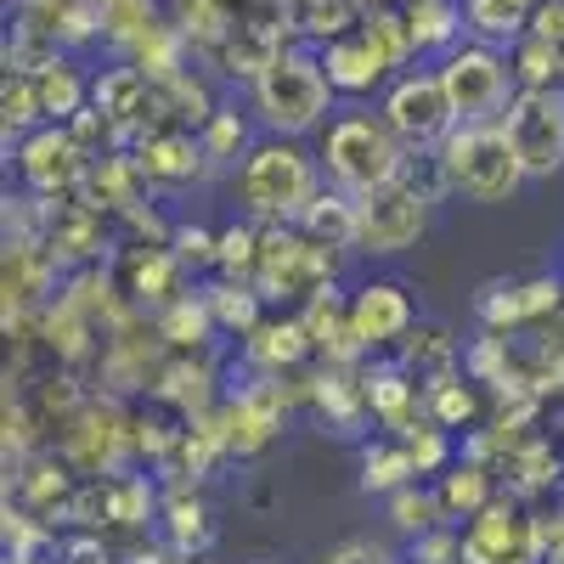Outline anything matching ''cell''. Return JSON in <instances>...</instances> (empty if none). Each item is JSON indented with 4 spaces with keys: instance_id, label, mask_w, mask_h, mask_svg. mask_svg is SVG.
<instances>
[{
    "instance_id": "1",
    "label": "cell",
    "mask_w": 564,
    "mask_h": 564,
    "mask_svg": "<svg viewBox=\"0 0 564 564\" xmlns=\"http://www.w3.org/2000/svg\"><path fill=\"white\" fill-rule=\"evenodd\" d=\"M243 220L260 226H300L305 209L322 198V159L294 135H260L249 159L231 175Z\"/></svg>"
},
{
    "instance_id": "2",
    "label": "cell",
    "mask_w": 564,
    "mask_h": 564,
    "mask_svg": "<svg viewBox=\"0 0 564 564\" xmlns=\"http://www.w3.org/2000/svg\"><path fill=\"white\" fill-rule=\"evenodd\" d=\"M334 97L339 90H334V79H327V68H322V52L305 45V40L282 45L276 63L249 85V108H254L260 130L265 135H294V141L327 130V119H334Z\"/></svg>"
},
{
    "instance_id": "3",
    "label": "cell",
    "mask_w": 564,
    "mask_h": 564,
    "mask_svg": "<svg viewBox=\"0 0 564 564\" xmlns=\"http://www.w3.org/2000/svg\"><path fill=\"white\" fill-rule=\"evenodd\" d=\"M316 159H322L327 186H339L350 198L384 193V186H395L412 164V153L395 141V130L379 113H361V108L327 119V130L316 135Z\"/></svg>"
},
{
    "instance_id": "4",
    "label": "cell",
    "mask_w": 564,
    "mask_h": 564,
    "mask_svg": "<svg viewBox=\"0 0 564 564\" xmlns=\"http://www.w3.org/2000/svg\"><path fill=\"white\" fill-rule=\"evenodd\" d=\"M435 164H441L446 193H457V198H468V204H508V198L531 181L525 164L513 159L502 124H457V130L441 141Z\"/></svg>"
},
{
    "instance_id": "5",
    "label": "cell",
    "mask_w": 564,
    "mask_h": 564,
    "mask_svg": "<svg viewBox=\"0 0 564 564\" xmlns=\"http://www.w3.org/2000/svg\"><path fill=\"white\" fill-rule=\"evenodd\" d=\"M441 193H446L441 175L417 186V175L406 164V175L395 186H384V193H372V198H356V254H367V260L406 254L423 231H430V209H435Z\"/></svg>"
},
{
    "instance_id": "6",
    "label": "cell",
    "mask_w": 564,
    "mask_h": 564,
    "mask_svg": "<svg viewBox=\"0 0 564 564\" xmlns=\"http://www.w3.org/2000/svg\"><path fill=\"white\" fill-rule=\"evenodd\" d=\"M446 97L457 108V124H497L508 113V102L520 97V79H513V57L497 45L463 40L435 63Z\"/></svg>"
},
{
    "instance_id": "7",
    "label": "cell",
    "mask_w": 564,
    "mask_h": 564,
    "mask_svg": "<svg viewBox=\"0 0 564 564\" xmlns=\"http://www.w3.org/2000/svg\"><path fill=\"white\" fill-rule=\"evenodd\" d=\"M379 119L395 130V141L406 153H423L435 159L441 141L457 130V108L446 97V85L435 68H406L384 85V102H379Z\"/></svg>"
},
{
    "instance_id": "8",
    "label": "cell",
    "mask_w": 564,
    "mask_h": 564,
    "mask_svg": "<svg viewBox=\"0 0 564 564\" xmlns=\"http://www.w3.org/2000/svg\"><path fill=\"white\" fill-rule=\"evenodd\" d=\"M254 289L265 300H294L311 305L334 289V249L311 243L300 226H265V249L254 265Z\"/></svg>"
},
{
    "instance_id": "9",
    "label": "cell",
    "mask_w": 564,
    "mask_h": 564,
    "mask_svg": "<svg viewBox=\"0 0 564 564\" xmlns=\"http://www.w3.org/2000/svg\"><path fill=\"white\" fill-rule=\"evenodd\" d=\"M497 124L531 181H553L564 170V90H520Z\"/></svg>"
},
{
    "instance_id": "10",
    "label": "cell",
    "mask_w": 564,
    "mask_h": 564,
    "mask_svg": "<svg viewBox=\"0 0 564 564\" xmlns=\"http://www.w3.org/2000/svg\"><path fill=\"white\" fill-rule=\"evenodd\" d=\"M417 327V305L401 282L372 276L350 294V339L361 356H379V350H401Z\"/></svg>"
},
{
    "instance_id": "11",
    "label": "cell",
    "mask_w": 564,
    "mask_h": 564,
    "mask_svg": "<svg viewBox=\"0 0 564 564\" xmlns=\"http://www.w3.org/2000/svg\"><path fill=\"white\" fill-rule=\"evenodd\" d=\"M90 170V153L68 135V124H40L34 135L18 141V175L29 181L34 198H63L85 181Z\"/></svg>"
},
{
    "instance_id": "12",
    "label": "cell",
    "mask_w": 564,
    "mask_h": 564,
    "mask_svg": "<svg viewBox=\"0 0 564 564\" xmlns=\"http://www.w3.org/2000/svg\"><path fill=\"white\" fill-rule=\"evenodd\" d=\"M130 159H135L141 181L164 186V193H175V186H193L204 170H215L209 153H204V141H198V130H181V124L148 130V135L130 148Z\"/></svg>"
},
{
    "instance_id": "13",
    "label": "cell",
    "mask_w": 564,
    "mask_h": 564,
    "mask_svg": "<svg viewBox=\"0 0 564 564\" xmlns=\"http://www.w3.org/2000/svg\"><path fill=\"white\" fill-rule=\"evenodd\" d=\"M316 52H322V68H327V79H334L339 97H367V90H379L390 79V68H395V57L384 52V40L372 34L367 18L350 34L316 45Z\"/></svg>"
},
{
    "instance_id": "14",
    "label": "cell",
    "mask_w": 564,
    "mask_h": 564,
    "mask_svg": "<svg viewBox=\"0 0 564 564\" xmlns=\"http://www.w3.org/2000/svg\"><path fill=\"white\" fill-rule=\"evenodd\" d=\"M271 384H276V379H260V384H243V390H231V395L220 401L215 430H220L226 452L254 457L260 446L276 441V430H282V395H276Z\"/></svg>"
},
{
    "instance_id": "15",
    "label": "cell",
    "mask_w": 564,
    "mask_h": 564,
    "mask_svg": "<svg viewBox=\"0 0 564 564\" xmlns=\"http://www.w3.org/2000/svg\"><path fill=\"white\" fill-rule=\"evenodd\" d=\"M463 564H536V531L513 502H491L463 531Z\"/></svg>"
},
{
    "instance_id": "16",
    "label": "cell",
    "mask_w": 564,
    "mask_h": 564,
    "mask_svg": "<svg viewBox=\"0 0 564 564\" xmlns=\"http://www.w3.org/2000/svg\"><path fill=\"white\" fill-rule=\"evenodd\" d=\"M361 390H367V412L379 417L384 430H395V435L417 430L423 390H417V379H412L401 361H372V367H361Z\"/></svg>"
},
{
    "instance_id": "17",
    "label": "cell",
    "mask_w": 564,
    "mask_h": 564,
    "mask_svg": "<svg viewBox=\"0 0 564 564\" xmlns=\"http://www.w3.org/2000/svg\"><path fill=\"white\" fill-rule=\"evenodd\" d=\"M564 305V282L553 276H531V282H508V289H486L480 300V322L491 334H508V327H525V322H542Z\"/></svg>"
},
{
    "instance_id": "18",
    "label": "cell",
    "mask_w": 564,
    "mask_h": 564,
    "mask_svg": "<svg viewBox=\"0 0 564 564\" xmlns=\"http://www.w3.org/2000/svg\"><path fill=\"white\" fill-rule=\"evenodd\" d=\"M243 350H249V361L265 372V379H282L289 367H300L316 345H311V327H305V316L294 311V316H265L254 334L243 339Z\"/></svg>"
},
{
    "instance_id": "19",
    "label": "cell",
    "mask_w": 564,
    "mask_h": 564,
    "mask_svg": "<svg viewBox=\"0 0 564 564\" xmlns=\"http://www.w3.org/2000/svg\"><path fill=\"white\" fill-rule=\"evenodd\" d=\"M34 97H40V119L45 124H74L90 108V74L74 63V52H57L34 74Z\"/></svg>"
},
{
    "instance_id": "20",
    "label": "cell",
    "mask_w": 564,
    "mask_h": 564,
    "mask_svg": "<svg viewBox=\"0 0 564 564\" xmlns=\"http://www.w3.org/2000/svg\"><path fill=\"white\" fill-rule=\"evenodd\" d=\"M536 7L542 0H463V29H468V40L497 45V52H513V45L531 34Z\"/></svg>"
},
{
    "instance_id": "21",
    "label": "cell",
    "mask_w": 564,
    "mask_h": 564,
    "mask_svg": "<svg viewBox=\"0 0 564 564\" xmlns=\"http://www.w3.org/2000/svg\"><path fill=\"white\" fill-rule=\"evenodd\" d=\"M159 542L175 553V558H198L215 547V513L198 491H175L164 508H159Z\"/></svg>"
},
{
    "instance_id": "22",
    "label": "cell",
    "mask_w": 564,
    "mask_h": 564,
    "mask_svg": "<svg viewBox=\"0 0 564 564\" xmlns=\"http://www.w3.org/2000/svg\"><path fill=\"white\" fill-rule=\"evenodd\" d=\"M130 282H124V294L141 300V305H175L181 300V282H186V265L175 260L170 243H148V249H130Z\"/></svg>"
},
{
    "instance_id": "23",
    "label": "cell",
    "mask_w": 564,
    "mask_h": 564,
    "mask_svg": "<svg viewBox=\"0 0 564 564\" xmlns=\"http://www.w3.org/2000/svg\"><path fill=\"white\" fill-rule=\"evenodd\" d=\"M435 486V502H441V513H446V525H463V520H480V513L497 502V486H491V475L480 463H452L441 480H430Z\"/></svg>"
},
{
    "instance_id": "24",
    "label": "cell",
    "mask_w": 564,
    "mask_h": 564,
    "mask_svg": "<svg viewBox=\"0 0 564 564\" xmlns=\"http://www.w3.org/2000/svg\"><path fill=\"white\" fill-rule=\"evenodd\" d=\"M209 311H215V327L226 339H249L254 327L265 322V294L254 289V282H238V276H226L215 282V289H204Z\"/></svg>"
},
{
    "instance_id": "25",
    "label": "cell",
    "mask_w": 564,
    "mask_h": 564,
    "mask_svg": "<svg viewBox=\"0 0 564 564\" xmlns=\"http://www.w3.org/2000/svg\"><path fill=\"white\" fill-rule=\"evenodd\" d=\"M300 231L322 249H356V198L339 193V186H322V198L305 209Z\"/></svg>"
},
{
    "instance_id": "26",
    "label": "cell",
    "mask_w": 564,
    "mask_h": 564,
    "mask_svg": "<svg viewBox=\"0 0 564 564\" xmlns=\"http://www.w3.org/2000/svg\"><path fill=\"white\" fill-rule=\"evenodd\" d=\"M406 486H417V468H412V457H406L401 441H372V446H361V491H367V497H395V491H406Z\"/></svg>"
},
{
    "instance_id": "27",
    "label": "cell",
    "mask_w": 564,
    "mask_h": 564,
    "mask_svg": "<svg viewBox=\"0 0 564 564\" xmlns=\"http://www.w3.org/2000/svg\"><path fill=\"white\" fill-rule=\"evenodd\" d=\"M215 334L220 327H215V311L204 294H181L175 305L159 311V339H170L175 350H204Z\"/></svg>"
},
{
    "instance_id": "28",
    "label": "cell",
    "mask_w": 564,
    "mask_h": 564,
    "mask_svg": "<svg viewBox=\"0 0 564 564\" xmlns=\"http://www.w3.org/2000/svg\"><path fill=\"white\" fill-rule=\"evenodd\" d=\"M508 57H513L520 90H564V45H553L542 34H525Z\"/></svg>"
},
{
    "instance_id": "29",
    "label": "cell",
    "mask_w": 564,
    "mask_h": 564,
    "mask_svg": "<svg viewBox=\"0 0 564 564\" xmlns=\"http://www.w3.org/2000/svg\"><path fill=\"white\" fill-rule=\"evenodd\" d=\"M401 367L412 372V379H423V384L452 379V367H457L452 334H446V327H412V339L401 345Z\"/></svg>"
},
{
    "instance_id": "30",
    "label": "cell",
    "mask_w": 564,
    "mask_h": 564,
    "mask_svg": "<svg viewBox=\"0 0 564 564\" xmlns=\"http://www.w3.org/2000/svg\"><path fill=\"white\" fill-rule=\"evenodd\" d=\"M423 412H430V423L435 430H468V423H475V412H480V395L468 390L457 372L452 379H435V384H423Z\"/></svg>"
},
{
    "instance_id": "31",
    "label": "cell",
    "mask_w": 564,
    "mask_h": 564,
    "mask_svg": "<svg viewBox=\"0 0 564 564\" xmlns=\"http://www.w3.org/2000/svg\"><path fill=\"white\" fill-rule=\"evenodd\" d=\"M198 141H204V153H209V164H243L249 159V148H254V130H249V119L238 113V108H226L220 102V113L198 130Z\"/></svg>"
},
{
    "instance_id": "32",
    "label": "cell",
    "mask_w": 564,
    "mask_h": 564,
    "mask_svg": "<svg viewBox=\"0 0 564 564\" xmlns=\"http://www.w3.org/2000/svg\"><path fill=\"white\" fill-rule=\"evenodd\" d=\"M384 502H390V525H395L401 536H430V531L446 525V513H441V502H435V486H406V491H395V497H384Z\"/></svg>"
},
{
    "instance_id": "33",
    "label": "cell",
    "mask_w": 564,
    "mask_h": 564,
    "mask_svg": "<svg viewBox=\"0 0 564 564\" xmlns=\"http://www.w3.org/2000/svg\"><path fill=\"white\" fill-rule=\"evenodd\" d=\"M170 249H175L181 265L204 271V265L220 260V231H209V226H175V231H170Z\"/></svg>"
},
{
    "instance_id": "34",
    "label": "cell",
    "mask_w": 564,
    "mask_h": 564,
    "mask_svg": "<svg viewBox=\"0 0 564 564\" xmlns=\"http://www.w3.org/2000/svg\"><path fill=\"white\" fill-rule=\"evenodd\" d=\"M316 564H390V547L372 542V536H345V542L327 547Z\"/></svg>"
},
{
    "instance_id": "35",
    "label": "cell",
    "mask_w": 564,
    "mask_h": 564,
    "mask_svg": "<svg viewBox=\"0 0 564 564\" xmlns=\"http://www.w3.org/2000/svg\"><path fill=\"white\" fill-rule=\"evenodd\" d=\"M124 564H181V558L159 542V547H130V553H124Z\"/></svg>"
},
{
    "instance_id": "36",
    "label": "cell",
    "mask_w": 564,
    "mask_h": 564,
    "mask_svg": "<svg viewBox=\"0 0 564 564\" xmlns=\"http://www.w3.org/2000/svg\"><path fill=\"white\" fill-rule=\"evenodd\" d=\"M12 7H23V12H34V7H57V0H12Z\"/></svg>"
},
{
    "instance_id": "37",
    "label": "cell",
    "mask_w": 564,
    "mask_h": 564,
    "mask_svg": "<svg viewBox=\"0 0 564 564\" xmlns=\"http://www.w3.org/2000/svg\"><path fill=\"white\" fill-rule=\"evenodd\" d=\"M254 564H271V558H254Z\"/></svg>"
}]
</instances>
